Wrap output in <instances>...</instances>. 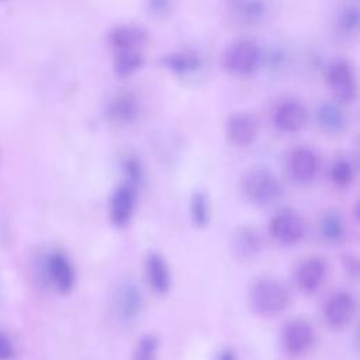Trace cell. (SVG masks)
I'll return each mask as SVG.
<instances>
[{"instance_id":"6da1fadb","label":"cell","mask_w":360,"mask_h":360,"mask_svg":"<svg viewBox=\"0 0 360 360\" xmlns=\"http://www.w3.org/2000/svg\"><path fill=\"white\" fill-rule=\"evenodd\" d=\"M250 309L263 318H271L281 314L290 301L288 291L283 283L276 278L264 277L256 280L249 290Z\"/></svg>"},{"instance_id":"7a4b0ae2","label":"cell","mask_w":360,"mask_h":360,"mask_svg":"<svg viewBox=\"0 0 360 360\" xmlns=\"http://www.w3.org/2000/svg\"><path fill=\"white\" fill-rule=\"evenodd\" d=\"M245 197L256 205H270L283 194V186L276 174L264 166H252L245 170L240 180Z\"/></svg>"},{"instance_id":"3957f363","label":"cell","mask_w":360,"mask_h":360,"mask_svg":"<svg viewBox=\"0 0 360 360\" xmlns=\"http://www.w3.org/2000/svg\"><path fill=\"white\" fill-rule=\"evenodd\" d=\"M42 277L59 294H69L76 284V271L70 259L60 250H52L42 259Z\"/></svg>"},{"instance_id":"277c9868","label":"cell","mask_w":360,"mask_h":360,"mask_svg":"<svg viewBox=\"0 0 360 360\" xmlns=\"http://www.w3.org/2000/svg\"><path fill=\"white\" fill-rule=\"evenodd\" d=\"M141 288L131 280H122L112 292V314L122 323L135 322L143 311Z\"/></svg>"},{"instance_id":"5b68a950","label":"cell","mask_w":360,"mask_h":360,"mask_svg":"<svg viewBox=\"0 0 360 360\" xmlns=\"http://www.w3.org/2000/svg\"><path fill=\"white\" fill-rule=\"evenodd\" d=\"M262 55L259 46L249 41L240 39L233 42L224 53V68L239 77L252 75L260 63Z\"/></svg>"},{"instance_id":"8992f818","label":"cell","mask_w":360,"mask_h":360,"mask_svg":"<svg viewBox=\"0 0 360 360\" xmlns=\"http://www.w3.org/2000/svg\"><path fill=\"white\" fill-rule=\"evenodd\" d=\"M328 86L339 103H352L357 94V82L353 68L345 60H333L326 70Z\"/></svg>"},{"instance_id":"52a82bcc","label":"cell","mask_w":360,"mask_h":360,"mask_svg":"<svg viewBox=\"0 0 360 360\" xmlns=\"http://www.w3.org/2000/svg\"><path fill=\"white\" fill-rule=\"evenodd\" d=\"M136 187L128 181L115 187L110 197L108 217L115 228H125L135 212Z\"/></svg>"},{"instance_id":"ba28073f","label":"cell","mask_w":360,"mask_h":360,"mask_svg":"<svg viewBox=\"0 0 360 360\" xmlns=\"http://www.w3.org/2000/svg\"><path fill=\"white\" fill-rule=\"evenodd\" d=\"M270 233L281 245L298 243L305 232L301 217L290 208L277 211L270 221Z\"/></svg>"},{"instance_id":"9c48e42d","label":"cell","mask_w":360,"mask_h":360,"mask_svg":"<svg viewBox=\"0 0 360 360\" xmlns=\"http://www.w3.org/2000/svg\"><path fill=\"white\" fill-rule=\"evenodd\" d=\"M315 332L305 319H294L288 322L283 330V346L285 353L292 357H301L314 345Z\"/></svg>"},{"instance_id":"30bf717a","label":"cell","mask_w":360,"mask_h":360,"mask_svg":"<svg viewBox=\"0 0 360 360\" xmlns=\"http://www.w3.org/2000/svg\"><path fill=\"white\" fill-rule=\"evenodd\" d=\"M356 315V301L352 294L339 291L332 294L323 305V318L333 329L347 326Z\"/></svg>"},{"instance_id":"8fae6325","label":"cell","mask_w":360,"mask_h":360,"mask_svg":"<svg viewBox=\"0 0 360 360\" xmlns=\"http://www.w3.org/2000/svg\"><path fill=\"white\" fill-rule=\"evenodd\" d=\"M262 249V239L260 235L256 232L255 228L242 225L233 229L229 236V250L232 256L245 263L255 259Z\"/></svg>"},{"instance_id":"7c38bea8","label":"cell","mask_w":360,"mask_h":360,"mask_svg":"<svg viewBox=\"0 0 360 360\" xmlns=\"http://www.w3.org/2000/svg\"><path fill=\"white\" fill-rule=\"evenodd\" d=\"M319 166L321 162L318 155L305 146L294 149L288 159V172L291 177L301 184L314 181L319 172Z\"/></svg>"},{"instance_id":"4fadbf2b","label":"cell","mask_w":360,"mask_h":360,"mask_svg":"<svg viewBox=\"0 0 360 360\" xmlns=\"http://www.w3.org/2000/svg\"><path fill=\"white\" fill-rule=\"evenodd\" d=\"M308 112L302 103L295 100H287L277 105L273 114L274 127L285 134L298 132L307 124Z\"/></svg>"},{"instance_id":"5bb4252c","label":"cell","mask_w":360,"mask_h":360,"mask_svg":"<svg viewBox=\"0 0 360 360\" xmlns=\"http://www.w3.org/2000/svg\"><path fill=\"white\" fill-rule=\"evenodd\" d=\"M257 121L249 112H236L231 115L225 125L228 141L239 148L252 145L257 136Z\"/></svg>"},{"instance_id":"9a60e30c","label":"cell","mask_w":360,"mask_h":360,"mask_svg":"<svg viewBox=\"0 0 360 360\" xmlns=\"http://www.w3.org/2000/svg\"><path fill=\"white\" fill-rule=\"evenodd\" d=\"M145 274L153 292L165 295L172 288V271L165 257L156 252H149L145 257Z\"/></svg>"},{"instance_id":"2e32d148","label":"cell","mask_w":360,"mask_h":360,"mask_svg":"<svg viewBox=\"0 0 360 360\" xmlns=\"http://www.w3.org/2000/svg\"><path fill=\"white\" fill-rule=\"evenodd\" d=\"M326 277V263L321 257H308L297 269L295 281L305 294L315 292Z\"/></svg>"},{"instance_id":"e0dca14e","label":"cell","mask_w":360,"mask_h":360,"mask_svg":"<svg viewBox=\"0 0 360 360\" xmlns=\"http://www.w3.org/2000/svg\"><path fill=\"white\" fill-rule=\"evenodd\" d=\"M146 41V32L132 24H124L112 28L108 34L110 45L117 51H128V49H139Z\"/></svg>"},{"instance_id":"ac0fdd59","label":"cell","mask_w":360,"mask_h":360,"mask_svg":"<svg viewBox=\"0 0 360 360\" xmlns=\"http://www.w3.org/2000/svg\"><path fill=\"white\" fill-rule=\"evenodd\" d=\"M139 111L136 98L129 93L115 96L107 107L108 117L117 124H131L135 121Z\"/></svg>"},{"instance_id":"d6986e66","label":"cell","mask_w":360,"mask_h":360,"mask_svg":"<svg viewBox=\"0 0 360 360\" xmlns=\"http://www.w3.org/2000/svg\"><path fill=\"white\" fill-rule=\"evenodd\" d=\"M162 65L180 76L184 75H191L195 70L200 69L201 60L198 58L197 53L191 52V51H177V52H172L166 56L162 58Z\"/></svg>"},{"instance_id":"ffe728a7","label":"cell","mask_w":360,"mask_h":360,"mask_svg":"<svg viewBox=\"0 0 360 360\" xmlns=\"http://www.w3.org/2000/svg\"><path fill=\"white\" fill-rule=\"evenodd\" d=\"M231 10L246 24H257L266 15L263 0H229Z\"/></svg>"},{"instance_id":"44dd1931","label":"cell","mask_w":360,"mask_h":360,"mask_svg":"<svg viewBox=\"0 0 360 360\" xmlns=\"http://www.w3.org/2000/svg\"><path fill=\"white\" fill-rule=\"evenodd\" d=\"M143 65V58L139 49L117 51L112 62L114 73L120 77H127L136 73Z\"/></svg>"},{"instance_id":"7402d4cb","label":"cell","mask_w":360,"mask_h":360,"mask_svg":"<svg viewBox=\"0 0 360 360\" xmlns=\"http://www.w3.org/2000/svg\"><path fill=\"white\" fill-rule=\"evenodd\" d=\"M211 202L208 195L204 191H195L193 193L190 198V218L191 222L200 228L204 229L208 226L211 221Z\"/></svg>"},{"instance_id":"603a6c76","label":"cell","mask_w":360,"mask_h":360,"mask_svg":"<svg viewBox=\"0 0 360 360\" xmlns=\"http://www.w3.org/2000/svg\"><path fill=\"white\" fill-rule=\"evenodd\" d=\"M316 118L319 125L328 132L338 134L346 127V117L342 110L335 104H322L318 108Z\"/></svg>"},{"instance_id":"cb8c5ba5","label":"cell","mask_w":360,"mask_h":360,"mask_svg":"<svg viewBox=\"0 0 360 360\" xmlns=\"http://www.w3.org/2000/svg\"><path fill=\"white\" fill-rule=\"evenodd\" d=\"M319 232H321V236L325 242H329V243L340 242L345 236L343 218L335 211L326 212L321 219Z\"/></svg>"},{"instance_id":"d4e9b609","label":"cell","mask_w":360,"mask_h":360,"mask_svg":"<svg viewBox=\"0 0 360 360\" xmlns=\"http://www.w3.org/2000/svg\"><path fill=\"white\" fill-rule=\"evenodd\" d=\"M329 177L335 186L347 187L354 180V167L350 163V160L340 158L332 163L329 170Z\"/></svg>"},{"instance_id":"484cf974","label":"cell","mask_w":360,"mask_h":360,"mask_svg":"<svg viewBox=\"0 0 360 360\" xmlns=\"http://www.w3.org/2000/svg\"><path fill=\"white\" fill-rule=\"evenodd\" d=\"M159 339L152 335H143L136 342L134 352H132V360H159Z\"/></svg>"},{"instance_id":"4316f807","label":"cell","mask_w":360,"mask_h":360,"mask_svg":"<svg viewBox=\"0 0 360 360\" xmlns=\"http://www.w3.org/2000/svg\"><path fill=\"white\" fill-rule=\"evenodd\" d=\"M122 170L127 176V181L138 187L143 180V167L136 156H127L122 160Z\"/></svg>"},{"instance_id":"83f0119b","label":"cell","mask_w":360,"mask_h":360,"mask_svg":"<svg viewBox=\"0 0 360 360\" xmlns=\"http://www.w3.org/2000/svg\"><path fill=\"white\" fill-rule=\"evenodd\" d=\"M338 25L345 34H354L359 28V11L356 7H345L338 18Z\"/></svg>"},{"instance_id":"f1b7e54d","label":"cell","mask_w":360,"mask_h":360,"mask_svg":"<svg viewBox=\"0 0 360 360\" xmlns=\"http://www.w3.org/2000/svg\"><path fill=\"white\" fill-rule=\"evenodd\" d=\"M17 349L14 342L3 332H0V360H14Z\"/></svg>"},{"instance_id":"f546056e","label":"cell","mask_w":360,"mask_h":360,"mask_svg":"<svg viewBox=\"0 0 360 360\" xmlns=\"http://www.w3.org/2000/svg\"><path fill=\"white\" fill-rule=\"evenodd\" d=\"M173 0H146V6L155 15H165L170 11Z\"/></svg>"},{"instance_id":"4dcf8cb0","label":"cell","mask_w":360,"mask_h":360,"mask_svg":"<svg viewBox=\"0 0 360 360\" xmlns=\"http://www.w3.org/2000/svg\"><path fill=\"white\" fill-rule=\"evenodd\" d=\"M343 266L346 269V273L350 276V277H357V273H359V262L354 256H346L345 260H343Z\"/></svg>"},{"instance_id":"1f68e13d","label":"cell","mask_w":360,"mask_h":360,"mask_svg":"<svg viewBox=\"0 0 360 360\" xmlns=\"http://www.w3.org/2000/svg\"><path fill=\"white\" fill-rule=\"evenodd\" d=\"M217 360H239L238 354L235 353V350H232L231 347H225L218 353Z\"/></svg>"},{"instance_id":"d6a6232c","label":"cell","mask_w":360,"mask_h":360,"mask_svg":"<svg viewBox=\"0 0 360 360\" xmlns=\"http://www.w3.org/2000/svg\"><path fill=\"white\" fill-rule=\"evenodd\" d=\"M1 233H3V229L0 228V240H1Z\"/></svg>"}]
</instances>
